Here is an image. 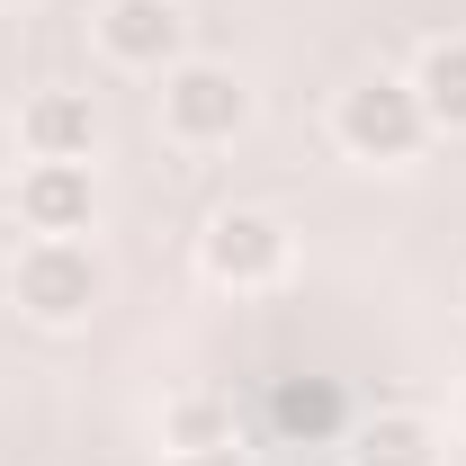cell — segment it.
Segmentation results:
<instances>
[{
	"mask_svg": "<svg viewBox=\"0 0 466 466\" xmlns=\"http://www.w3.org/2000/svg\"><path fill=\"white\" fill-rule=\"evenodd\" d=\"M332 135H341L359 162H412L421 135H431V116H421V90H412V81H386V72H377V81L341 90Z\"/></svg>",
	"mask_w": 466,
	"mask_h": 466,
	"instance_id": "cell-1",
	"label": "cell"
},
{
	"mask_svg": "<svg viewBox=\"0 0 466 466\" xmlns=\"http://www.w3.org/2000/svg\"><path fill=\"white\" fill-rule=\"evenodd\" d=\"M242 116H251V90L233 81L225 63H171V81H162V126H171L179 144H233Z\"/></svg>",
	"mask_w": 466,
	"mask_h": 466,
	"instance_id": "cell-2",
	"label": "cell"
},
{
	"mask_svg": "<svg viewBox=\"0 0 466 466\" xmlns=\"http://www.w3.org/2000/svg\"><path fill=\"white\" fill-rule=\"evenodd\" d=\"M18 305L36 323H81L99 305V260L72 242V233H46L27 260H18Z\"/></svg>",
	"mask_w": 466,
	"mask_h": 466,
	"instance_id": "cell-3",
	"label": "cell"
},
{
	"mask_svg": "<svg viewBox=\"0 0 466 466\" xmlns=\"http://www.w3.org/2000/svg\"><path fill=\"white\" fill-rule=\"evenodd\" d=\"M288 269V225L260 216V207H225L207 225V279L216 288H269Z\"/></svg>",
	"mask_w": 466,
	"mask_h": 466,
	"instance_id": "cell-4",
	"label": "cell"
},
{
	"mask_svg": "<svg viewBox=\"0 0 466 466\" xmlns=\"http://www.w3.org/2000/svg\"><path fill=\"white\" fill-rule=\"evenodd\" d=\"M179 36H188V18H179L171 0H108L99 9V46L116 63H135V72H171Z\"/></svg>",
	"mask_w": 466,
	"mask_h": 466,
	"instance_id": "cell-5",
	"label": "cell"
},
{
	"mask_svg": "<svg viewBox=\"0 0 466 466\" xmlns=\"http://www.w3.org/2000/svg\"><path fill=\"white\" fill-rule=\"evenodd\" d=\"M18 135H27V153L36 162H90V144H99V116L81 90H36L27 116H18Z\"/></svg>",
	"mask_w": 466,
	"mask_h": 466,
	"instance_id": "cell-6",
	"label": "cell"
},
{
	"mask_svg": "<svg viewBox=\"0 0 466 466\" xmlns=\"http://www.w3.org/2000/svg\"><path fill=\"white\" fill-rule=\"evenodd\" d=\"M18 216L36 233H81L90 225V162H36L18 179Z\"/></svg>",
	"mask_w": 466,
	"mask_h": 466,
	"instance_id": "cell-7",
	"label": "cell"
},
{
	"mask_svg": "<svg viewBox=\"0 0 466 466\" xmlns=\"http://www.w3.org/2000/svg\"><path fill=\"white\" fill-rule=\"evenodd\" d=\"M350 466H440V431L421 412H377L350 440Z\"/></svg>",
	"mask_w": 466,
	"mask_h": 466,
	"instance_id": "cell-8",
	"label": "cell"
},
{
	"mask_svg": "<svg viewBox=\"0 0 466 466\" xmlns=\"http://www.w3.org/2000/svg\"><path fill=\"white\" fill-rule=\"evenodd\" d=\"M412 90H421L431 126H466V36H440L421 55V72H412Z\"/></svg>",
	"mask_w": 466,
	"mask_h": 466,
	"instance_id": "cell-9",
	"label": "cell"
},
{
	"mask_svg": "<svg viewBox=\"0 0 466 466\" xmlns=\"http://www.w3.org/2000/svg\"><path fill=\"white\" fill-rule=\"evenodd\" d=\"M332 421H341V395L332 386H279V431L288 440H323Z\"/></svg>",
	"mask_w": 466,
	"mask_h": 466,
	"instance_id": "cell-10",
	"label": "cell"
},
{
	"mask_svg": "<svg viewBox=\"0 0 466 466\" xmlns=\"http://www.w3.org/2000/svg\"><path fill=\"white\" fill-rule=\"evenodd\" d=\"M171 440H179V449H225V440H233V404H216V395H188V404L171 412Z\"/></svg>",
	"mask_w": 466,
	"mask_h": 466,
	"instance_id": "cell-11",
	"label": "cell"
},
{
	"mask_svg": "<svg viewBox=\"0 0 466 466\" xmlns=\"http://www.w3.org/2000/svg\"><path fill=\"white\" fill-rule=\"evenodd\" d=\"M179 466H251V458H242V449L225 440V449H179Z\"/></svg>",
	"mask_w": 466,
	"mask_h": 466,
	"instance_id": "cell-12",
	"label": "cell"
},
{
	"mask_svg": "<svg viewBox=\"0 0 466 466\" xmlns=\"http://www.w3.org/2000/svg\"><path fill=\"white\" fill-rule=\"evenodd\" d=\"M0 162H9V135H0Z\"/></svg>",
	"mask_w": 466,
	"mask_h": 466,
	"instance_id": "cell-13",
	"label": "cell"
}]
</instances>
